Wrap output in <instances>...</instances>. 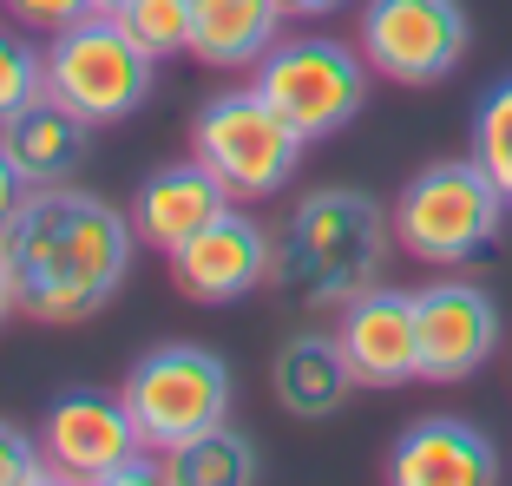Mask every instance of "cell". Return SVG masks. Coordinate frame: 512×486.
<instances>
[{
  "label": "cell",
  "mask_w": 512,
  "mask_h": 486,
  "mask_svg": "<svg viewBox=\"0 0 512 486\" xmlns=\"http://www.w3.org/2000/svg\"><path fill=\"white\" fill-rule=\"evenodd\" d=\"M20 198H27V184H20V171L7 165V152H0V230L14 224V211H20Z\"/></svg>",
  "instance_id": "obj_24"
},
{
  "label": "cell",
  "mask_w": 512,
  "mask_h": 486,
  "mask_svg": "<svg viewBox=\"0 0 512 486\" xmlns=\"http://www.w3.org/2000/svg\"><path fill=\"white\" fill-rule=\"evenodd\" d=\"M230 191L211 178V171L197 165V158H184V165H165V171H151L145 184H138V198H132V230L138 243H151L158 257H171L178 243H191L197 230L211 224V217L230 211Z\"/></svg>",
  "instance_id": "obj_14"
},
{
  "label": "cell",
  "mask_w": 512,
  "mask_h": 486,
  "mask_svg": "<svg viewBox=\"0 0 512 486\" xmlns=\"http://www.w3.org/2000/svg\"><path fill=\"white\" fill-rule=\"evenodd\" d=\"M112 14H119V27L145 46L151 60L191 53V0H119Z\"/></svg>",
  "instance_id": "obj_19"
},
{
  "label": "cell",
  "mask_w": 512,
  "mask_h": 486,
  "mask_svg": "<svg viewBox=\"0 0 512 486\" xmlns=\"http://www.w3.org/2000/svg\"><path fill=\"white\" fill-rule=\"evenodd\" d=\"M40 92H46V60L27 40H14V33L0 27V125L14 119L27 99H40Z\"/></svg>",
  "instance_id": "obj_21"
},
{
  "label": "cell",
  "mask_w": 512,
  "mask_h": 486,
  "mask_svg": "<svg viewBox=\"0 0 512 486\" xmlns=\"http://www.w3.org/2000/svg\"><path fill=\"white\" fill-rule=\"evenodd\" d=\"M119 395L138 421V441L165 460L230 414V368L224 355L197 349V342H171V349H151L145 362H132Z\"/></svg>",
  "instance_id": "obj_7"
},
{
  "label": "cell",
  "mask_w": 512,
  "mask_h": 486,
  "mask_svg": "<svg viewBox=\"0 0 512 486\" xmlns=\"http://www.w3.org/2000/svg\"><path fill=\"white\" fill-rule=\"evenodd\" d=\"M250 86L296 125L302 145H316V138H335L342 125H355V112L368 106V60L348 40L302 33V40H276L250 66Z\"/></svg>",
  "instance_id": "obj_5"
},
{
  "label": "cell",
  "mask_w": 512,
  "mask_h": 486,
  "mask_svg": "<svg viewBox=\"0 0 512 486\" xmlns=\"http://www.w3.org/2000/svg\"><path fill=\"white\" fill-rule=\"evenodd\" d=\"M388 480L394 486H493L499 454L473 421H460V414H427V421H414L401 441H394Z\"/></svg>",
  "instance_id": "obj_13"
},
{
  "label": "cell",
  "mask_w": 512,
  "mask_h": 486,
  "mask_svg": "<svg viewBox=\"0 0 512 486\" xmlns=\"http://www.w3.org/2000/svg\"><path fill=\"white\" fill-rule=\"evenodd\" d=\"M106 0H7V14H14V27H27V33H66V27H79L86 14H99Z\"/></svg>",
  "instance_id": "obj_22"
},
{
  "label": "cell",
  "mask_w": 512,
  "mask_h": 486,
  "mask_svg": "<svg viewBox=\"0 0 512 486\" xmlns=\"http://www.w3.org/2000/svg\"><path fill=\"white\" fill-rule=\"evenodd\" d=\"M191 158L211 171L237 204H256V198H276V191L296 178L302 132L256 86H237V92H217V99L197 106Z\"/></svg>",
  "instance_id": "obj_4"
},
{
  "label": "cell",
  "mask_w": 512,
  "mask_h": 486,
  "mask_svg": "<svg viewBox=\"0 0 512 486\" xmlns=\"http://www.w3.org/2000/svg\"><path fill=\"white\" fill-rule=\"evenodd\" d=\"M46 480V454L33 434H20L14 421H0V486H33Z\"/></svg>",
  "instance_id": "obj_23"
},
{
  "label": "cell",
  "mask_w": 512,
  "mask_h": 486,
  "mask_svg": "<svg viewBox=\"0 0 512 486\" xmlns=\"http://www.w3.org/2000/svg\"><path fill=\"white\" fill-rule=\"evenodd\" d=\"M388 243H394V217H381V204L368 191H316L289 217L270 283L296 289L316 309H348L355 296H368L381 283Z\"/></svg>",
  "instance_id": "obj_2"
},
{
  "label": "cell",
  "mask_w": 512,
  "mask_h": 486,
  "mask_svg": "<svg viewBox=\"0 0 512 486\" xmlns=\"http://www.w3.org/2000/svg\"><path fill=\"white\" fill-rule=\"evenodd\" d=\"M270 388L296 421H322V414H335L348 401L355 375H348V355H342L335 335H296V342H283V355H276Z\"/></svg>",
  "instance_id": "obj_17"
},
{
  "label": "cell",
  "mask_w": 512,
  "mask_h": 486,
  "mask_svg": "<svg viewBox=\"0 0 512 486\" xmlns=\"http://www.w3.org/2000/svg\"><path fill=\"white\" fill-rule=\"evenodd\" d=\"M506 191L486 178L473 158H440V165L414 171L394 198V243L414 263H467L480 250H493L499 224H506Z\"/></svg>",
  "instance_id": "obj_3"
},
{
  "label": "cell",
  "mask_w": 512,
  "mask_h": 486,
  "mask_svg": "<svg viewBox=\"0 0 512 486\" xmlns=\"http://www.w3.org/2000/svg\"><path fill=\"white\" fill-rule=\"evenodd\" d=\"M165 480H178V486H250L256 480V441L243 427L217 421L197 441H184L178 454H165Z\"/></svg>",
  "instance_id": "obj_18"
},
{
  "label": "cell",
  "mask_w": 512,
  "mask_h": 486,
  "mask_svg": "<svg viewBox=\"0 0 512 486\" xmlns=\"http://www.w3.org/2000/svg\"><path fill=\"white\" fill-rule=\"evenodd\" d=\"M151 79H158V60L119 27L112 7H99L79 27L53 33V46H46V92L66 99L86 125L132 119L151 99Z\"/></svg>",
  "instance_id": "obj_6"
},
{
  "label": "cell",
  "mask_w": 512,
  "mask_h": 486,
  "mask_svg": "<svg viewBox=\"0 0 512 486\" xmlns=\"http://www.w3.org/2000/svg\"><path fill=\"white\" fill-rule=\"evenodd\" d=\"M473 165H480L512 204V79H499L480 99V112H473Z\"/></svg>",
  "instance_id": "obj_20"
},
{
  "label": "cell",
  "mask_w": 512,
  "mask_h": 486,
  "mask_svg": "<svg viewBox=\"0 0 512 486\" xmlns=\"http://www.w3.org/2000/svg\"><path fill=\"white\" fill-rule=\"evenodd\" d=\"M132 243V217H119L106 198L40 184L0 230V263L14 276V303L33 322H86L119 296Z\"/></svg>",
  "instance_id": "obj_1"
},
{
  "label": "cell",
  "mask_w": 512,
  "mask_h": 486,
  "mask_svg": "<svg viewBox=\"0 0 512 486\" xmlns=\"http://www.w3.org/2000/svg\"><path fill=\"white\" fill-rule=\"evenodd\" d=\"M335 7H348V0H283V14H289V20H329Z\"/></svg>",
  "instance_id": "obj_25"
},
{
  "label": "cell",
  "mask_w": 512,
  "mask_h": 486,
  "mask_svg": "<svg viewBox=\"0 0 512 486\" xmlns=\"http://www.w3.org/2000/svg\"><path fill=\"white\" fill-rule=\"evenodd\" d=\"M106 7H119V0H106Z\"/></svg>",
  "instance_id": "obj_27"
},
{
  "label": "cell",
  "mask_w": 512,
  "mask_h": 486,
  "mask_svg": "<svg viewBox=\"0 0 512 486\" xmlns=\"http://www.w3.org/2000/svg\"><path fill=\"white\" fill-rule=\"evenodd\" d=\"M348 355V375L355 388H407L421 381V322H414V296L407 289H368L342 309V329H335Z\"/></svg>",
  "instance_id": "obj_12"
},
{
  "label": "cell",
  "mask_w": 512,
  "mask_h": 486,
  "mask_svg": "<svg viewBox=\"0 0 512 486\" xmlns=\"http://www.w3.org/2000/svg\"><path fill=\"white\" fill-rule=\"evenodd\" d=\"M40 454H46V480H92V486L165 480V467L138 441L125 395H99V388H73V395H60L46 408Z\"/></svg>",
  "instance_id": "obj_8"
},
{
  "label": "cell",
  "mask_w": 512,
  "mask_h": 486,
  "mask_svg": "<svg viewBox=\"0 0 512 486\" xmlns=\"http://www.w3.org/2000/svg\"><path fill=\"white\" fill-rule=\"evenodd\" d=\"M14 276H7V263H0V322H7V316H14Z\"/></svg>",
  "instance_id": "obj_26"
},
{
  "label": "cell",
  "mask_w": 512,
  "mask_h": 486,
  "mask_svg": "<svg viewBox=\"0 0 512 486\" xmlns=\"http://www.w3.org/2000/svg\"><path fill=\"white\" fill-rule=\"evenodd\" d=\"M362 60L388 86H440L467 60V7L460 0H368Z\"/></svg>",
  "instance_id": "obj_9"
},
{
  "label": "cell",
  "mask_w": 512,
  "mask_h": 486,
  "mask_svg": "<svg viewBox=\"0 0 512 486\" xmlns=\"http://www.w3.org/2000/svg\"><path fill=\"white\" fill-rule=\"evenodd\" d=\"M283 0H191V60L217 73H250L283 40Z\"/></svg>",
  "instance_id": "obj_16"
},
{
  "label": "cell",
  "mask_w": 512,
  "mask_h": 486,
  "mask_svg": "<svg viewBox=\"0 0 512 486\" xmlns=\"http://www.w3.org/2000/svg\"><path fill=\"white\" fill-rule=\"evenodd\" d=\"M86 132L92 125L79 119L66 99L40 92V99H27L14 119L0 125V152H7V165L20 171L27 191H40V184H66L86 165Z\"/></svg>",
  "instance_id": "obj_15"
},
{
  "label": "cell",
  "mask_w": 512,
  "mask_h": 486,
  "mask_svg": "<svg viewBox=\"0 0 512 486\" xmlns=\"http://www.w3.org/2000/svg\"><path fill=\"white\" fill-rule=\"evenodd\" d=\"M414 322H421V381H467L499 349V309L480 283H427L414 289Z\"/></svg>",
  "instance_id": "obj_10"
},
{
  "label": "cell",
  "mask_w": 512,
  "mask_h": 486,
  "mask_svg": "<svg viewBox=\"0 0 512 486\" xmlns=\"http://www.w3.org/2000/svg\"><path fill=\"white\" fill-rule=\"evenodd\" d=\"M165 263H171L178 296H191V303H237V296L270 283L276 250L243 211H224V217H211V224L197 230L191 243H178Z\"/></svg>",
  "instance_id": "obj_11"
}]
</instances>
